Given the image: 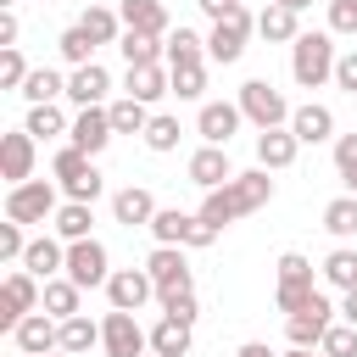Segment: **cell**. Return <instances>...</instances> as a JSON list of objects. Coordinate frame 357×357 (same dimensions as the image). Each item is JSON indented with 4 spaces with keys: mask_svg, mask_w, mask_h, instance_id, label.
<instances>
[{
    "mask_svg": "<svg viewBox=\"0 0 357 357\" xmlns=\"http://www.w3.org/2000/svg\"><path fill=\"white\" fill-rule=\"evenodd\" d=\"M268 201H273V178H268V167H245V173H234L223 190H206V201H201V223L223 234L229 223L262 212Z\"/></svg>",
    "mask_w": 357,
    "mask_h": 357,
    "instance_id": "1",
    "label": "cell"
},
{
    "mask_svg": "<svg viewBox=\"0 0 357 357\" xmlns=\"http://www.w3.org/2000/svg\"><path fill=\"white\" fill-rule=\"evenodd\" d=\"M335 61H340V45H335L329 28H312V33H301V39L290 45V78H296L301 89L335 84Z\"/></svg>",
    "mask_w": 357,
    "mask_h": 357,
    "instance_id": "2",
    "label": "cell"
},
{
    "mask_svg": "<svg viewBox=\"0 0 357 357\" xmlns=\"http://www.w3.org/2000/svg\"><path fill=\"white\" fill-rule=\"evenodd\" d=\"M234 106L245 112V123L257 128V134H268V128H290V100H284V89H273L268 78H245L240 84V95H234Z\"/></svg>",
    "mask_w": 357,
    "mask_h": 357,
    "instance_id": "3",
    "label": "cell"
},
{
    "mask_svg": "<svg viewBox=\"0 0 357 357\" xmlns=\"http://www.w3.org/2000/svg\"><path fill=\"white\" fill-rule=\"evenodd\" d=\"M273 268H279V284H273V307L290 318V312H301V307L318 296V279H312V257H301V251H284Z\"/></svg>",
    "mask_w": 357,
    "mask_h": 357,
    "instance_id": "4",
    "label": "cell"
},
{
    "mask_svg": "<svg viewBox=\"0 0 357 357\" xmlns=\"http://www.w3.org/2000/svg\"><path fill=\"white\" fill-rule=\"evenodd\" d=\"M151 240L156 245H184V251H206L218 240V229L201 223V212H178V206H162L151 218Z\"/></svg>",
    "mask_w": 357,
    "mask_h": 357,
    "instance_id": "5",
    "label": "cell"
},
{
    "mask_svg": "<svg viewBox=\"0 0 357 357\" xmlns=\"http://www.w3.org/2000/svg\"><path fill=\"white\" fill-rule=\"evenodd\" d=\"M56 212H61V195H56L50 178H28V184L6 190V218L11 223H50Z\"/></svg>",
    "mask_w": 357,
    "mask_h": 357,
    "instance_id": "6",
    "label": "cell"
},
{
    "mask_svg": "<svg viewBox=\"0 0 357 357\" xmlns=\"http://www.w3.org/2000/svg\"><path fill=\"white\" fill-rule=\"evenodd\" d=\"M145 273H151V284H156V301H162V296H184V290H195V268H190L184 245H151Z\"/></svg>",
    "mask_w": 357,
    "mask_h": 357,
    "instance_id": "7",
    "label": "cell"
},
{
    "mask_svg": "<svg viewBox=\"0 0 357 357\" xmlns=\"http://www.w3.org/2000/svg\"><path fill=\"white\" fill-rule=\"evenodd\" d=\"M39 301H45V279H33L28 268H11L0 284V329L11 335L28 312H39Z\"/></svg>",
    "mask_w": 357,
    "mask_h": 357,
    "instance_id": "8",
    "label": "cell"
},
{
    "mask_svg": "<svg viewBox=\"0 0 357 357\" xmlns=\"http://www.w3.org/2000/svg\"><path fill=\"white\" fill-rule=\"evenodd\" d=\"M117 268H112V251L89 234V240H73L67 245V279L78 284V290H106V279H112Z\"/></svg>",
    "mask_w": 357,
    "mask_h": 357,
    "instance_id": "9",
    "label": "cell"
},
{
    "mask_svg": "<svg viewBox=\"0 0 357 357\" xmlns=\"http://www.w3.org/2000/svg\"><path fill=\"white\" fill-rule=\"evenodd\" d=\"M335 312H340V307H335V301L318 290V296H312L301 312H290V318H284V340H290V346H307V351H318V346H324V335H329V324H340Z\"/></svg>",
    "mask_w": 357,
    "mask_h": 357,
    "instance_id": "10",
    "label": "cell"
},
{
    "mask_svg": "<svg viewBox=\"0 0 357 357\" xmlns=\"http://www.w3.org/2000/svg\"><path fill=\"white\" fill-rule=\"evenodd\" d=\"M257 33V17L240 6L234 17H223V22H212V33H206V61H218V67H234L240 56H245V39Z\"/></svg>",
    "mask_w": 357,
    "mask_h": 357,
    "instance_id": "11",
    "label": "cell"
},
{
    "mask_svg": "<svg viewBox=\"0 0 357 357\" xmlns=\"http://www.w3.org/2000/svg\"><path fill=\"white\" fill-rule=\"evenodd\" d=\"M100 351H106V357H145V351H151V335L139 329L134 312H117V307H112V312L100 318Z\"/></svg>",
    "mask_w": 357,
    "mask_h": 357,
    "instance_id": "12",
    "label": "cell"
},
{
    "mask_svg": "<svg viewBox=\"0 0 357 357\" xmlns=\"http://www.w3.org/2000/svg\"><path fill=\"white\" fill-rule=\"evenodd\" d=\"M33 162H39V139H33L28 128H11V134L0 139V178H6V190L28 184V178H33Z\"/></svg>",
    "mask_w": 357,
    "mask_h": 357,
    "instance_id": "13",
    "label": "cell"
},
{
    "mask_svg": "<svg viewBox=\"0 0 357 357\" xmlns=\"http://www.w3.org/2000/svg\"><path fill=\"white\" fill-rule=\"evenodd\" d=\"M240 123H245V112H240L234 100H201V112H195L201 145H223V151H229V139L240 134Z\"/></svg>",
    "mask_w": 357,
    "mask_h": 357,
    "instance_id": "14",
    "label": "cell"
},
{
    "mask_svg": "<svg viewBox=\"0 0 357 357\" xmlns=\"http://www.w3.org/2000/svg\"><path fill=\"white\" fill-rule=\"evenodd\" d=\"M112 139H117V128H112V112L106 106H84L73 117V128H67V145H78L84 156H100Z\"/></svg>",
    "mask_w": 357,
    "mask_h": 357,
    "instance_id": "15",
    "label": "cell"
},
{
    "mask_svg": "<svg viewBox=\"0 0 357 357\" xmlns=\"http://www.w3.org/2000/svg\"><path fill=\"white\" fill-rule=\"evenodd\" d=\"M11 346H17L22 357H50V351H61V324H56L50 312H28V318L11 329Z\"/></svg>",
    "mask_w": 357,
    "mask_h": 357,
    "instance_id": "16",
    "label": "cell"
},
{
    "mask_svg": "<svg viewBox=\"0 0 357 357\" xmlns=\"http://www.w3.org/2000/svg\"><path fill=\"white\" fill-rule=\"evenodd\" d=\"M106 301H112L117 312H139L145 301H156V284H151L145 268H117V273L106 279Z\"/></svg>",
    "mask_w": 357,
    "mask_h": 357,
    "instance_id": "17",
    "label": "cell"
},
{
    "mask_svg": "<svg viewBox=\"0 0 357 357\" xmlns=\"http://www.w3.org/2000/svg\"><path fill=\"white\" fill-rule=\"evenodd\" d=\"M106 95H112V73H106L100 61H89V67H73V73H67V100H73L78 112H84V106H112Z\"/></svg>",
    "mask_w": 357,
    "mask_h": 357,
    "instance_id": "18",
    "label": "cell"
},
{
    "mask_svg": "<svg viewBox=\"0 0 357 357\" xmlns=\"http://www.w3.org/2000/svg\"><path fill=\"white\" fill-rule=\"evenodd\" d=\"M156 212H162V206H156V195H151L145 184H123V190L112 195V223H123V229H151Z\"/></svg>",
    "mask_w": 357,
    "mask_h": 357,
    "instance_id": "19",
    "label": "cell"
},
{
    "mask_svg": "<svg viewBox=\"0 0 357 357\" xmlns=\"http://www.w3.org/2000/svg\"><path fill=\"white\" fill-rule=\"evenodd\" d=\"M117 17H123V28H128V33H145V39H167V33H173V22H167V6H162V0H123V6H117Z\"/></svg>",
    "mask_w": 357,
    "mask_h": 357,
    "instance_id": "20",
    "label": "cell"
},
{
    "mask_svg": "<svg viewBox=\"0 0 357 357\" xmlns=\"http://www.w3.org/2000/svg\"><path fill=\"white\" fill-rule=\"evenodd\" d=\"M290 134H296L301 145H324V139H340V134H335V112H329L324 100H307V106H296V112H290Z\"/></svg>",
    "mask_w": 357,
    "mask_h": 357,
    "instance_id": "21",
    "label": "cell"
},
{
    "mask_svg": "<svg viewBox=\"0 0 357 357\" xmlns=\"http://www.w3.org/2000/svg\"><path fill=\"white\" fill-rule=\"evenodd\" d=\"M229 178H234V162H229L223 145H201V151H190V184H201V190H223Z\"/></svg>",
    "mask_w": 357,
    "mask_h": 357,
    "instance_id": "22",
    "label": "cell"
},
{
    "mask_svg": "<svg viewBox=\"0 0 357 357\" xmlns=\"http://www.w3.org/2000/svg\"><path fill=\"white\" fill-rule=\"evenodd\" d=\"M22 268H28L33 279H61V273H67V240H56V234H33Z\"/></svg>",
    "mask_w": 357,
    "mask_h": 357,
    "instance_id": "23",
    "label": "cell"
},
{
    "mask_svg": "<svg viewBox=\"0 0 357 357\" xmlns=\"http://www.w3.org/2000/svg\"><path fill=\"white\" fill-rule=\"evenodd\" d=\"M123 95L139 106H156L162 95H173V73L167 67H128L123 73Z\"/></svg>",
    "mask_w": 357,
    "mask_h": 357,
    "instance_id": "24",
    "label": "cell"
},
{
    "mask_svg": "<svg viewBox=\"0 0 357 357\" xmlns=\"http://www.w3.org/2000/svg\"><path fill=\"white\" fill-rule=\"evenodd\" d=\"M296 156H301V139H296L290 128H268V134H257V167L284 173Z\"/></svg>",
    "mask_w": 357,
    "mask_h": 357,
    "instance_id": "25",
    "label": "cell"
},
{
    "mask_svg": "<svg viewBox=\"0 0 357 357\" xmlns=\"http://www.w3.org/2000/svg\"><path fill=\"white\" fill-rule=\"evenodd\" d=\"M257 33L268 39V45H296L301 39V11H290V6H262L257 11Z\"/></svg>",
    "mask_w": 357,
    "mask_h": 357,
    "instance_id": "26",
    "label": "cell"
},
{
    "mask_svg": "<svg viewBox=\"0 0 357 357\" xmlns=\"http://www.w3.org/2000/svg\"><path fill=\"white\" fill-rule=\"evenodd\" d=\"M39 312H50L56 324H67V318H78L84 312V290L61 273V279H45V301H39Z\"/></svg>",
    "mask_w": 357,
    "mask_h": 357,
    "instance_id": "27",
    "label": "cell"
},
{
    "mask_svg": "<svg viewBox=\"0 0 357 357\" xmlns=\"http://www.w3.org/2000/svg\"><path fill=\"white\" fill-rule=\"evenodd\" d=\"M190 346H195V324L156 318V329H151V351L156 357H190Z\"/></svg>",
    "mask_w": 357,
    "mask_h": 357,
    "instance_id": "28",
    "label": "cell"
},
{
    "mask_svg": "<svg viewBox=\"0 0 357 357\" xmlns=\"http://www.w3.org/2000/svg\"><path fill=\"white\" fill-rule=\"evenodd\" d=\"M318 273H324V284L329 290H357V245H335L324 262H318Z\"/></svg>",
    "mask_w": 357,
    "mask_h": 357,
    "instance_id": "29",
    "label": "cell"
},
{
    "mask_svg": "<svg viewBox=\"0 0 357 357\" xmlns=\"http://www.w3.org/2000/svg\"><path fill=\"white\" fill-rule=\"evenodd\" d=\"M206 61V33H195V28H173L167 33V67H201Z\"/></svg>",
    "mask_w": 357,
    "mask_h": 357,
    "instance_id": "30",
    "label": "cell"
},
{
    "mask_svg": "<svg viewBox=\"0 0 357 357\" xmlns=\"http://www.w3.org/2000/svg\"><path fill=\"white\" fill-rule=\"evenodd\" d=\"M17 95H22L28 106H50V100H67V78H61L56 67H33L28 84H22Z\"/></svg>",
    "mask_w": 357,
    "mask_h": 357,
    "instance_id": "31",
    "label": "cell"
},
{
    "mask_svg": "<svg viewBox=\"0 0 357 357\" xmlns=\"http://www.w3.org/2000/svg\"><path fill=\"white\" fill-rule=\"evenodd\" d=\"M50 229H56V240H89V229H95V206H84V201H61V212L50 218Z\"/></svg>",
    "mask_w": 357,
    "mask_h": 357,
    "instance_id": "32",
    "label": "cell"
},
{
    "mask_svg": "<svg viewBox=\"0 0 357 357\" xmlns=\"http://www.w3.org/2000/svg\"><path fill=\"white\" fill-rule=\"evenodd\" d=\"M117 50H123L128 67H162L167 61V39H145V33H128V28H123Z\"/></svg>",
    "mask_w": 357,
    "mask_h": 357,
    "instance_id": "33",
    "label": "cell"
},
{
    "mask_svg": "<svg viewBox=\"0 0 357 357\" xmlns=\"http://www.w3.org/2000/svg\"><path fill=\"white\" fill-rule=\"evenodd\" d=\"M78 28H84V33H89L95 45H117V39H123V17H117L112 6H84Z\"/></svg>",
    "mask_w": 357,
    "mask_h": 357,
    "instance_id": "34",
    "label": "cell"
},
{
    "mask_svg": "<svg viewBox=\"0 0 357 357\" xmlns=\"http://www.w3.org/2000/svg\"><path fill=\"white\" fill-rule=\"evenodd\" d=\"M22 128L33 134V139H56V134H67L73 128V117L50 100V106H28V117H22Z\"/></svg>",
    "mask_w": 357,
    "mask_h": 357,
    "instance_id": "35",
    "label": "cell"
},
{
    "mask_svg": "<svg viewBox=\"0 0 357 357\" xmlns=\"http://www.w3.org/2000/svg\"><path fill=\"white\" fill-rule=\"evenodd\" d=\"M324 229H329L340 245L357 234V195H351V190H346V195H335V201L324 206Z\"/></svg>",
    "mask_w": 357,
    "mask_h": 357,
    "instance_id": "36",
    "label": "cell"
},
{
    "mask_svg": "<svg viewBox=\"0 0 357 357\" xmlns=\"http://www.w3.org/2000/svg\"><path fill=\"white\" fill-rule=\"evenodd\" d=\"M145 151H156V156H167V151H178V117L173 112H151V123H145Z\"/></svg>",
    "mask_w": 357,
    "mask_h": 357,
    "instance_id": "37",
    "label": "cell"
},
{
    "mask_svg": "<svg viewBox=\"0 0 357 357\" xmlns=\"http://www.w3.org/2000/svg\"><path fill=\"white\" fill-rule=\"evenodd\" d=\"M89 346H100V324H95V318H84V312H78V318H67V324H61V351H67V357H84Z\"/></svg>",
    "mask_w": 357,
    "mask_h": 357,
    "instance_id": "38",
    "label": "cell"
},
{
    "mask_svg": "<svg viewBox=\"0 0 357 357\" xmlns=\"http://www.w3.org/2000/svg\"><path fill=\"white\" fill-rule=\"evenodd\" d=\"M56 50H61V61H67V67H89L100 45H95V39H89V33H84V28L73 22V28H61V39H56Z\"/></svg>",
    "mask_w": 357,
    "mask_h": 357,
    "instance_id": "39",
    "label": "cell"
},
{
    "mask_svg": "<svg viewBox=\"0 0 357 357\" xmlns=\"http://www.w3.org/2000/svg\"><path fill=\"white\" fill-rule=\"evenodd\" d=\"M50 173H56V184L67 190V184H78L84 173H95V156H84L78 145H61V151H56V162H50Z\"/></svg>",
    "mask_w": 357,
    "mask_h": 357,
    "instance_id": "40",
    "label": "cell"
},
{
    "mask_svg": "<svg viewBox=\"0 0 357 357\" xmlns=\"http://www.w3.org/2000/svg\"><path fill=\"white\" fill-rule=\"evenodd\" d=\"M106 112H112V128H117V134H145V123H151V106H139V100H128V95H117Z\"/></svg>",
    "mask_w": 357,
    "mask_h": 357,
    "instance_id": "41",
    "label": "cell"
},
{
    "mask_svg": "<svg viewBox=\"0 0 357 357\" xmlns=\"http://www.w3.org/2000/svg\"><path fill=\"white\" fill-rule=\"evenodd\" d=\"M28 240H33V234H28V223H11V218H6V223H0V262H17V268H22Z\"/></svg>",
    "mask_w": 357,
    "mask_h": 357,
    "instance_id": "42",
    "label": "cell"
},
{
    "mask_svg": "<svg viewBox=\"0 0 357 357\" xmlns=\"http://www.w3.org/2000/svg\"><path fill=\"white\" fill-rule=\"evenodd\" d=\"M167 73H173V95L178 100H201L206 95V61L201 67H167Z\"/></svg>",
    "mask_w": 357,
    "mask_h": 357,
    "instance_id": "43",
    "label": "cell"
},
{
    "mask_svg": "<svg viewBox=\"0 0 357 357\" xmlns=\"http://www.w3.org/2000/svg\"><path fill=\"white\" fill-rule=\"evenodd\" d=\"M28 73H33V67H28V56H22V50H0V89H11V95H17V89L28 84Z\"/></svg>",
    "mask_w": 357,
    "mask_h": 357,
    "instance_id": "44",
    "label": "cell"
},
{
    "mask_svg": "<svg viewBox=\"0 0 357 357\" xmlns=\"http://www.w3.org/2000/svg\"><path fill=\"white\" fill-rule=\"evenodd\" d=\"M156 307H162V318H178V324H195V318H201V296H195V290H184V296H162Z\"/></svg>",
    "mask_w": 357,
    "mask_h": 357,
    "instance_id": "45",
    "label": "cell"
},
{
    "mask_svg": "<svg viewBox=\"0 0 357 357\" xmlns=\"http://www.w3.org/2000/svg\"><path fill=\"white\" fill-rule=\"evenodd\" d=\"M318 351H324V357H357V329H351V324H329V335H324Z\"/></svg>",
    "mask_w": 357,
    "mask_h": 357,
    "instance_id": "46",
    "label": "cell"
},
{
    "mask_svg": "<svg viewBox=\"0 0 357 357\" xmlns=\"http://www.w3.org/2000/svg\"><path fill=\"white\" fill-rule=\"evenodd\" d=\"M329 33L357 39V0H329Z\"/></svg>",
    "mask_w": 357,
    "mask_h": 357,
    "instance_id": "47",
    "label": "cell"
},
{
    "mask_svg": "<svg viewBox=\"0 0 357 357\" xmlns=\"http://www.w3.org/2000/svg\"><path fill=\"white\" fill-rule=\"evenodd\" d=\"M335 173L346 178V190L357 184V134H340L335 139Z\"/></svg>",
    "mask_w": 357,
    "mask_h": 357,
    "instance_id": "48",
    "label": "cell"
},
{
    "mask_svg": "<svg viewBox=\"0 0 357 357\" xmlns=\"http://www.w3.org/2000/svg\"><path fill=\"white\" fill-rule=\"evenodd\" d=\"M335 89L357 95V50H340V61H335Z\"/></svg>",
    "mask_w": 357,
    "mask_h": 357,
    "instance_id": "49",
    "label": "cell"
},
{
    "mask_svg": "<svg viewBox=\"0 0 357 357\" xmlns=\"http://www.w3.org/2000/svg\"><path fill=\"white\" fill-rule=\"evenodd\" d=\"M17 33H22L17 11H0V50H17Z\"/></svg>",
    "mask_w": 357,
    "mask_h": 357,
    "instance_id": "50",
    "label": "cell"
},
{
    "mask_svg": "<svg viewBox=\"0 0 357 357\" xmlns=\"http://www.w3.org/2000/svg\"><path fill=\"white\" fill-rule=\"evenodd\" d=\"M195 6H201V11L212 17V22H223V17H234V11L245 6V0H195Z\"/></svg>",
    "mask_w": 357,
    "mask_h": 357,
    "instance_id": "51",
    "label": "cell"
},
{
    "mask_svg": "<svg viewBox=\"0 0 357 357\" xmlns=\"http://www.w3.org/2000/svg\"><path fill=\"white\" fill-rule=\"evenodd\" d=\"M340 324H351V329H357V290H346V296H340Z\"/></svg>",
    "mask_w": 357,
    "mask_h": 357,
    "instance_id": "52",
    "label": "cell"
},
{
    "mask_svg": "<svg viewBox=\"0 0 357 357\" xmlns=\"http://www.w3.org/2000/svg\"><path fill=\"white\" fill-rule=\"evenodd\" d=\"M234 357H279V351H273V346H268V340H245V346H240V351H234Z\"/></svg>",
    "mask_w": 357,
    "mask_h": 357,
    "instance_id": "53",
    "label": "cell"
},
{
    "mask_svg": "<svg viewBox=\"0 0 357 357\" xmlns=\"http://www.w3.org/2000/svg\"><path fill=\"white\" fill-rule=\"evenodd\" d=\"M279 357H324V351H307V346H290V351H279Z\"/></svg>",
    "mask_w": 357,
    "mask_h": 357,
    "instance_id": "54",
    "label": "cell"
},
{
    "mask_svg": "<svg viewBox=\"0 0 357 357\" xmlns=\"http://www.w3.org/2000/svg\"><path fill=\"white\" fill-rule=\"evenodd\" d=\"M273 6H290V11H307L312 0H273Z\"/></svg>",
    "mask_w": 357,
    "mask_h": 357,
    "instance_id": "55",
    "label": "cell"
},
{
    "mask_svg": "<svg viewBox=\"0 0 357 357\" xmlns=\"http://www.w3.org/2000/svg\"><path fill=\"white\" fill-rule=\"evenodd\" d=\"M50 357H67V351H50Z\"/></svg>",
    "mask_w": 357,
    "mask_h": 357,
    "instance_id": "56",
    "label": "cell"
},
{
    "mask_svg": "<svg viewBox=\"0 0 357 357\" xmlns=\"http://www.w3.org/2000/svg\"><path fill=\"white\" fill-rule=\"evenodd\" d=\"M145 357H156V351H145Z\"/></svg>",
    "mask_w": 357,
    "mask_h": 357,
    "instance_id": "57",
    "label": "cell"
},
{
    "mask_svg": "<svg viewBox=\"0 0 357 357\" xmlns=\"http://www.w3.org/2000/svg\"><path fill=\"white\" fill-rule=\"evenodd\" d=\"M351 195H357V184H351Z\"/></svg>",
    "mask_w": 357,
    "mask_h": 357,
    "instance_id": "58",
    "label": "cell"
},
{
    "mask_svg": "<svg viewBox=\"0 0 357 357\" xmlns=\"http://www.w3.org/2000/svg\"><path fill=\"white\" fill-rule=\"evenodd\" d=\"M17 357H22V351H17Z\"/></svg>",
    "mask_w": 357,
    "mask_h": 357,
    "instance_id": "59",
    "label": "cell"
}]
</instances>
